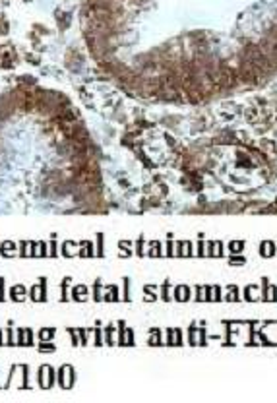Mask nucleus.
<instances>
[{
    "label": "nucleus",
    "mask_w": 277,
    "mask_h": 403,
    "mask_svg": "<svg viewBox=\"0 0 277 403\" xmlns=\"http://www.w3.org/2000/svg\"><path fill=\"white\" fill-rule=\"evenodd\" d=\"M260 254H262V256H273V254H275L273 242H262V246H260Z\"/></svg>",
    "instance_id": "obj_3"
},
{
    "label": "nucleus",
    "mask_w": 277,
    "mask_h": 403,
    "mask_svg": "<svg viewBox=\"0 0 277 403\" xmlns=\"http://www.w3.org/2000/svg\"><path fill=\"white\" fill-rule=\"evenodd\" d=\"M105 343H109V345L114 343V341H113V328H109L107 332H105Z\"/></svg>",
    "instance_id": "obj_6"
},
{
    "label": "nucleus",
    "mask_w": 277,
    "mask_h": 403,
    "mask_svg": "<svg viewBox=\"0 0 277 403\" xmlns=\"http://www.w3.org/2000/svg\"><path fill=\"white\" fill-rule=\"evenodd\" d=\"M72 299L74 300H85L87 299V287H83V285L74 287V289H72Z\"/></svg>",
    "instance_id": "obj_1"
},
{
    "label": "nucleus",
    "mask_w": 277,
    "mask_h": 403,
    "mask_svg": "<svg viewBox=\"0 0 277 403\" xmlns=\"http://www.w3.org/2000/svg\"><path fill=\"white\" fill-rule=\"evenodd\" d=\"M41 349H43V351H54V347H53L50 343H49V345H41Z\"/></svg>",
    "instance_id": "obj_10"
},
{
    "label": "nucleus",
    "mask_w": 277,
    "mask_h": 403,
    "mask_svg": "<svg viewBox=\"0 0 277 403\" xmlns=\"http://www.w3.org/2000/svg\"><path fill=\"white\" fill-rule=\"evenodd\" d=\"M93 297H95V300L101 299V281H95V295Z\"/></svg>",
    "instance_id": "obj_8"
},
{
    "label": "nucleus",
    "mask_w": 277,
    "mask_h": 403,
    "mask_svg": "<svg viewBox=\"0 0 277 403\" xmlns=\"http://www.w3.org/2000/svg\"><path fill=\"white\" fill-rule=\"evenodd\" d=\"M10 297H12V300H23L25 299V287H21V285H16V287H12V291H10Z\"/></svg>",
    "instance_id": "obj_2"
},
{
    "label": "nucleus",
    "mask_w": 277,
    "mask_h": 403,
    "mask_svg": "<svg viewBox=\"0 0 277 403\" xmlns=\"http://www.w3.org/2000/svg\"><path fill=\"white\" fill-rule=\"evenodd\" d=\"M109 291H111V295H107V297H105L107 300H118V295H116L118 291H116V287H114V285L109 287Z\"/></svg>",
    "instance_id": "obj_4"
},
{
    "label": "nucleus",
    "mask_w": 277,
    "mask_h": 403,
    "mask_svg": "<svg viewBox=\"0 0 277 403\" xmlns=\"http://www.w3.org/2000/svg\"><path fill=\"white\" fill-rule=\"evenodd\" d=\"M53 335H54V329H49V332H47V329H43V332H41V339H50Z\"/></svg>",
    "instance_id": "obj_7"
},
{
    "label": "nucleus",
    "mask_w": 277,
    "mask_h": 403,
    "mask_svg": "<svg viewBox=\"0 0 277 403\" xmlns=\"http://www.w3.org/2000/svg\"><path fill=\"white\" fill-rule=\"evenodd\" d=\"M142 246H143V240H138V250H136V252H138V254H140V256L143 254V250H142Z\"/></svg>",
    "instance_id": "obj_9"
},
{
    "label": "nucleus",
    "mask_w": 277,
    "mask_h": 403,
    "mask_svg": "<svg viewBox=\"0 0 277 403\" xmlns=\"http://www.w3.org/2000/svg\"><path fill=\"white\" fill-rule=\"evenodd\" d=\"M242 246H244L242 242H231V244H229V250H231V252H240V250H242Z\"/></svg>",
    "instance_id": "obj_5"
}]
</instances>
